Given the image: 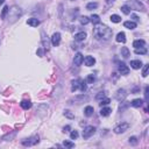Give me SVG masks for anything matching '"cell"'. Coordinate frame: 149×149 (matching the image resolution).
<instances>
[{
    "mask_svg": "<svg viewBox=\"0 0 149 149\" xmlns=\"http://www.w3.org/2000/svg\"><path fill=\"white\" fill-rule=\"evenodd\" d=\"M113 30L105 25H99L93 28V36L98 41H108L112 37Z\"/></svg>",
    "mask_w": 149,
    "mask_h": 149,
    "instance_id": "1",
    "label": "cell"
},
{
    "mask_svg": "<svg viewBox=\"0 0 149 149\" xmlns=\"http://www.w3.org/2000/svg\"><path fill=\"white\" fill-rule=\"evenodd\" d=\"M22 17V9L19 6H12L8 9V14H7V19H8L9 23H14L19 19Z\"/></svg>",
    "mask_w": 149,
    "mask_h": 149,
    "instance_id": "2",
    "label": "cell"
},
{
    "mask_svg": "<svg viewBox=\"0 0 149 149\" xmlns=\"http://www.w3.org/2000/svg\"><path fill=\"white\" fill-rule=\"evenodd\" d=\"M126 6H128L129 9H134V11H137V12H145L146 11L145 5L141 1H139V0H128Z\"/></svg>",
    "mask_w": 149,
    "mask_h": 149,
    "instance_id": "3",
    "label": "cell"
},
{
    "mask_svg": "<svg viewBox=\"0 0 149 149\" xmlns=\"http://www.w3.org/2000/svg\"><path fill=\"white\" fill-rule=\"evenodd\" d=\"M90 100V97L88 94H78V96L74 97L72 99L69 100V104H83V102H88Z\"/></svg>",
    "mask_w": 149,
    "mask_h": 149,
    "instance_id": "4",
    "label": "cell"
},
{
    "mask_svg": "<svg viewBox=\"0 0 149 149\" xmlns=\"http://www.w3.org/2000/svg\"><path fill=\"white\" fill-rule=\"evenodd\" d=\"M39 135H33V136L28 137V139L26 140H22V145L25 146V147H30V146H35L36 143H39Z\"/></svg>",
    "mask_w": 149,
    "mask_h": 149,
    "instance_id": "5",
    "label": "cell"
},
{
    "mask_svg": "<svg viewBox=\"0 0 149 149\" xmlns=\"http://www.w3.org/2000/svg\"><path fill=\"white\" fill-rule=\"evenodd\" d=\"M128 128H129V124L128 122H122V124H120V125H118L116 127H114V133L115 134H122V133H125L126 131H128Z\"/></svg>",
    "mask_w": 149,
    "mask_h": 149,
    "instance_id": "6",
    "label": "cell"
},
{
    "mask_svg": "<svg viewBox=\"0 0 149 149\" xmlns=\"http://www.w3.org/2000/svg\"><path fill=\"white\" fill-rule=\"evenodd\" d=\"M94 133H96V128H94L93 126H86L83 131V137L84 139H89V137H91Z\"/></svg>",
    "mask_w": 149,
    "mask_h": 149,
    "instance_id": "7",
    "label": "cell"
},
{
    "mask_svg": "<svg viewBox=\"0 0 149 149\" xmlns=\"http://www.w3.org/2000/svg\"><path fill=\"white\" fill-rule=\"evenodd\" d=\"M127 97V92L125 89H119L118 91L115 92V99L119 100V101H124Z\"/></svg>",
    "mask_w": 149,
    "mask_h": 149,
    "instance_id": "8",
    "label": "cell"
},
{
    "mask_svg": "<svg viewBox=\"0 0 149 149\" xmlns=\"http://www.w3.org/2000/svg\"><path fill=\"white\" fill-rule=\"evenodd\" d=\"M47 111H48V105L41 104L39 107H37L36 112H37V115H39L40 118H43V116L47 114Z\"/></svg>",
    "mask_w": 149,
    "mask_h": 149,
    "instance_id": "9",
    "label": "cell"
},
{
    "mask_svg": "<svg viewBox=\"0 0 149 149\" xmlns=\"http://www.w3.org/2000/svg\"><path fill=\"white\" fill-rule=\"evenodd\" d=\"M51 43H53L54 47H58L59 43H61V34L54 33V35L51 36Z\"/></svg>",
    "mask_w": 149,
    "mask_h": 149,
    "instance_id": "10",
    "label": "cell"
},
{
    "mask_svg": "<svg viewBox=\"0 0 149 149\" xmlns=\"http://www.w3.org/2000/svg\"><path fill=\"white\" fill-rule=\"evenodd\" d=\"M118 70H119V72H120L121 75H124V76H127V75L129 74V68L127 66L125 63H120V64H119Z\"/></svg>",
    "mask_w": 149,
    "mask_h": 149,
    "instance_id": "11",
    "label": "cell"
},
{
    "mask_svg": "<svg viewBox=\"0 0 149 149\" xmlns=\"http://www.w3.org/2000/svg\"><path fill=\"white\" fill-rule=\"evenodd\" d=\"M83 59H84V56H83L80 53H77V54L75 55V58H74V63H75V65H76V66L82 65Z\"/></svg>",
    "mask_w": 149,
    "mask_h": 149,
    "instance_id": "12",
    "label": "cell"
},
{
    "mask_svg": "<svg viewBox=\"0 0 149 149\" xmlns=\"http://www.w3.org/2000/svg\"><path fill=\"white\" fill-rule=\"evenodd\" d=\"M83 62L85 63L86 66H92V65H94V63H96V58L92 57V56H86V57L83 59Z\"/></svg>",
    "mask_w": 149,
    "mask_h": 149,
    "instance_id": "13",
    "label": "cell"
},
{
    "mask_svg": "<svg viewBox=\"0 0 149 149\" xmlns=\"http://www.w3.org/2000/svg\"><path fill=\"white\" fill-rule=\"evenodd\" d=\"M41 35H42V44H43V48H44V50H48V49H49V40H48V36H45L44 32H42Z\"/></svg>",
    "mask_w": 149,
    "mask_h": 149,
    "instance_id": "14",
    "label": "cell"
},
{
    "mask_svg": "<svg viewBox=\"0 0 149 149\" xmlns=\"http://www.w3.org/2000/svg\"><path fill=\"white\" fill-rule=\"evenodd\" d=\"M80 82H82V79H75L71 82V91L72 92H76L77 90H79Z\"/></svg>",
    "mask_w": 149,
    "mask_h": 149,
    "instance_id": "15",
    "label": "cell"
},
{
    "mask_svg": "<svg viewBox=\"0 0 149 149\" xmlns=\"http://www.w3.org/2000/svg\"><path fill=\"white\" fill-rule=\"evenodd\" d=\"M85 39H86V33H84V32H80V33H77L75 35V41L77 42H82Z\"/></svg>",
    "mask_w": 149,
    "mask_h": 149,
    "instance_id": "16",
    "label": "cell"
},
{
    "mask_svg": "<svg viewBox=\"0 0 149 149\" xmlns=\"http://www.w3.org/2000/svg\"><path fill=\"white\" fill-rule=\"evenodd\" d=\"M27 25H29L32 27H37L40 25V21L37 20L36 18H32V19H28V20H27Z\"/></svg>",
    "mask_w": 149,
    "mask_h": 149,
    "instance_id": "17",
    "label": "cell"
},
{
    "mask_svg": "<svg viewBox=\"0 0 149 149\" xmlns=\"http://www.w3.org/2000/svg\"><path fill=\"white\" fill-rule=\"evenodd\" d=\"M131 66L133 68V69L137 70V69H140V68L142 66V62L139 61V59H135V61H132V62H131Z\"/></svg>",
    "mask_w": 149,
    "mask_h": 149,
    "instance_id": "18",
    "label": "cell"
},
{
    "mask_svg": "<svg viewBox=\"0 0 149 149\" xmlns=\"http://www.w3.org/2000/svg\"><path fill=\"white\" fill-rule=\"evenodd\" d=\"M121 56L125 58H128L129 56H131V51L127 47H122L121 48Z\"/></svg>",
    "mask_w": 149,
    "mask_h": 149,
    "instance_id": "19",
    "label": "cell"
},
{
    "mask_svg": "<svg viewBox=\"0 0 149 149\" xmlns=\"http://www.w3.org/2000/svg\"><path fill=\"white\" fill-rule=\"evenodd\" d=\"M20 106L23 108V110H29V108L32 107V102L29 101V100H22V101L20 102Z\"/></svg>",
    "mask_w": 149,
    "mask_h": 149,
    "instance_id": "20",
    "label": "cell"
},
{
    "mask_svg": "<svg viewBox=\"0 0 149 149\" xmlns=\"http://www.w3.org/2000/svg\"><path fill=\"white\" fill-rule=\"evenodd\" d=\"M90 21L93 25H99L100 23V18H99V15H97V14H92L91 17H90Z\"/></svg>",
    "mask_w": 149,
    "mask_h": 149,
    "instance_id": "21",
    "label": "cell"
},
{
    "mask_svg": "<svg viewBox=\"0 0 149 149\" xmlns=\"http://www.w3.org/2000/svg\"><path fill=\"white\" fill-rule=\"evenodd\" d=\"M146 45V42L143 40H136V41L133 42V47L136 49V48H141V47H145Z\"/></svg>",
    "mask_w": 149,
    "mask_h": 149,
    "instance_id": "22",
    "label": "cell"
},
{
    "mask_svg": "<svg viewBox=\"0 0 149 149\" xmlns=\"http://www.w3.org/2000/svg\"><path fill=\"white\" fill-rule=\"evenodd\" d=\"M111 112H112V110H111L110 107H102L101 110H100V114H101V116H108L111 114Z\"/></svg>",
    "mask_w": 149,
    "mask_h": 149,
    "instance_id": "23",
    "label": "cell"
},
{
    "mask_svg": "<svg viewBox=\"0 0 149 149\" xmlns=\"http://www.w3.org/2000/svg\"><path fill=\"white\" fill-rule=\"evenodd\" d=\"M116 41L121 42V43H125V42H126V34H125L124 32L119 33L118 35H116Z\"/></svg>",
    "mask_w": 149,
    "mask_h": 149,
    "instance_id": "24",
    "label": "cell"
},
{
    "mask_svg": "<svg viewBox=\"0 0 149 149\" xmlns=\"http://www.w3.org/2000/svg\"><path fill=\"white\" fill-rule=\"evenodd\" d=\"M124 26L128 29H135L136 28V22H134V21H126L124 23Z\"/></svg>",
    "mask_w": 149,
    "mask_h": 149,
    "instance_id": "25",
    "label": "cell"
},
{
    "mask_svg": "<svg viewBox=\"0 0 149 149\" xmlns=\"http://www.w3.org/2000/svg\"><path fill=\"white\" fill-rule=\"evenodd\" d=\"M131 105L133 107H141L143 105V100L142 99H134L131 102Z\"/></svg>",
    "mask_w": 149,
    "mask_h": 149,
    "instance_id": "26",
    "label": "cell"
},
{
    "mask_svg": "<svg viewBox=\"0 0 149 149\" xmlns=\"http://www.w3.org/2000/svg\"><path fill=\"white\" fill-rule=\"evenodd\" d=\"M93 112H94V110H93V107L92 106H86L85 110H84V114H85L86 116L93 115Z\"/></svg>",
    "mask_w": 149,
    "mask_h": 149,
    "instance_id": "27",
    "label": "cell"
},
{
    "mask_svg": "<svg viewBox=\"0 0 149 149\" xmlns=\"http://www.w3.org/2000/svg\"><path fill=\"white\" fill-rule=\"evenodd\" d=\"M135 54H136V55H146V54H147V49H146V47L136 48V49H135Z\"/></svg>",
    "mask_w": 149,
    "mask_h": 149,
    "instance_id": "28",
    "label": "cell"
},
{
    "mask_svg": "<svg viewBox=\"0 0 149 149\" xmlns=\"http://www.w3.org/2000/svg\"><path fill=\"white\" fill-rule=\"evenodd\" d=\"M63 114H64V116H65V118H68V119H75V114L71 112V111H69V110H65V111H64Z\"/></svg>",
    "mask_w": 149,
    "mask_h": 149,
    "instance_id": "29",
    "label": "cell"
},
{
    "mask_svg": "<svg viewBox=\"0 0 149 149\" xmlns=\"http://www.w3.org/2000/svg\"><path fill=\"white\" fill-rule=\"evenodd\" d=\"M128 140H129V141H128L129 145H132V146H136L137 143H139V140H137L136 136H131Z\"/></svg>",
    "mask_w": 149,
    "mask_h": 149,
    "instance_id": "30",
    "label": "cell"
},
{
    "mask_svg": "<svg viewBox=\"0 0 149 149\" xmlns=\"http://www.w3.org/2000/svg\"><path fill=\"white\" fill-rule=\"evenodd\" d=\"M111 21L114 22V23H119L121 21V18L119 17V15H116V14H113V15H111Z\"/></svg>",
    "mask_w": 149,
    "mask_h": 149,
    "instance_id": "31",
    "label": "cell"
},
{
    "mask_svg": "<svg viewBox=\"0 0 149 149\" xmlns=\"http://www.w3.org/2000/svg\"><path fill=\"white\" fill-rule=\"evenodd\" d=\"M8 9H9V7H8V6H5L4 8H2V12H1V19H6L7 14H8Z\"/></svg>",
    "mask_w": 149,
    "mask_h": 149,
    "instance_id": "32",
    "label": "cell"
},
{
    "mask_svg": "<svg viewBox=\"0 0 149 149\" xmlns=\"http://www.w3.org/2000/svg\"><path fill=\"white\" fill-rule=\"evenodd\" d=\"M79 22L85 26V25H88V23L90 22V19H89L88 17H80L79 18Z\"/></svg>",
    "mask_w": 149,
    "mask_h": 149,
    "instance_id": "33",
    "label": "cell"
},
{
    "mask_svg": "<svg viewBox=\"0 0 149 149\" xmlns=\"http://www.w3.org/2000/svg\"><path fill=\"white\" fill-rule=\"evenodd\" d=\"M94 80H96V77H94L93 75H89L88 77H86V80H85V82L88 83V84H93Z\"/></svg>",
    "mask_w": 149,
    "mask_h": 149,
    "instance_id": "34",
    "label": "cell"
},
{
    "mask_svg": "<svg viewBox=\"0 0 149 149\" xmlns=\"http://www.w3.org/2000/svg\"><path fill=\"white\" fill-rule=\"evenodd\" d=\"M97 7H98V4H97V2H90V4L86 5V9H89V11L94 9V8H97Z\"/></svg>",
    "mask_w": 149,
    "mask_h": 149,
    "instance_id": "35",
    "label": "cell"
},
{
    "mask_svg": "<svg viewBox=\"0 0 149 149\" xmlns=\"http://www.w3.org/2000/svg\"><path fill=\"white\" fill-rule=\"evenodd\" d=\"M111 102V100H110V98H102L101 100H100V102H99V105L100 106H105V105H108Z\"/></svg>",
    "mask_w": 149,
    "mask_h": 149,
    "instance_id": "36",
    "label": "cell"
},
{
    "mask_svg": "<svg viewBox=\"0 0 149 149\" xmlns=\"http://www.w3.org/2000/svg\"><path fill=\"white\" fill-rule=\"evenodd\" d=\"M63 146L65 148H74L75 147V143L74 142H70V141H68V140H65L63 142Z\"/></svg>",
    "mask_w": 149,
    "mask_h": 149,
    "instance_id": "37",
    "label": "cell"
},
{
    "mask_svg": "<svg viewBox=\"0 0 149 149\" xmlns=\"http://www.w3.org/2000/svg\"><path fill=\"white\" fill-rule=\"evenodd\" d=\"M121 12H122L124 14H127V15H128L129 13H131V9H129V7H128V6H126V5H124V6L121 7Z\"/></svg>",
    "mask_w": 149,
    "mask_h": 149,
    "instance_id": "38",
    "label": "cell"
},
{
    "mask_svg": "<svg viewBox=\"0 0 149 149\" xmlns=\"http://www.w3.org/2000/svg\"><path fill=\"white\" fill-rule=\"evenodd\" d=\"M148 71H149V65H148V64H146V65L143 66V71H142V77H147V76H148Z\"/></svg>",
    "mask_w": 149,
    "mask_h": 149,
    "instance_id": "39",
    "label": "cell"
},
{
    "mask_svg": "<svg viewBox=\"0 0 149 149\" xmlns=\"http://www.w3.org/2000/svg\"><path fill=\"white\" fill-rule=\"evenodd\" d=\"M105 97H106V92L102 91V92H99V93L97 94V96H96V99H97V100H100V99L105 98Z\"/></svg>",
    "mask_w": 149,
    "mask_h": 149,
    "instance_id": "40",
    "label": "cell"
},
{
    "mask_svg": "<svg viewBox=\"0 0 149 149\" xmlns=\"http://www.w3.org/2000/svg\"><path fill=\"white\" fill-rule=\"evenodd\" d=\"M70 137H71V140H76L78 137V132L77 131H72L70 133Z\"/></svg>",
    "mask_w": 149,
    "mask_h": 149,
    "instance_id": "41",
    "label": "cell"
},
{
    "mask_svg": "<svg viewBox=\"0 0 149 149\" xmlns=\"http://www.w3.org/2000/svg\"><path fill=\"white\" fill-rule=\"evenodd\" d=\"M43 55H44V50L41 49V48H40V49H37V56H40V57H42Z\"/></svg>",
    "mask_w": 149,
    "mask_h": 149,
    "instance_id": "42",
    "label": "cell"
},
{
    "mask_svg": "<svg viewBox=\"0 0 149 149\" xmlns=\"http://www.w3.org/2000/svg\"><path fill=\"white\" fill-rule=\"evenodd\" d=\"M14 135H15V132H13L11 135L8 134L7 136H5V137H4V140H7V139H9V140H11V139H13V137H14Z\"/></svg>",
    "mask_w": 149,
    "mask_h": 149,
    "instance_id": "43",
    "label": "cell"
},
{
    "mask_svg": "<svg viewBox=\"0 0 149 149\" xmlns=\"http://www.w3.org/2000/svg\"><path fill=\"white\" fill-rule=\"evenodd\" d=\"M70 129H71V127H70V126H65V127H64V132H70Z\"/></svg>",
    "mask_w": 149,
    "mask_h": 149,
    "instance_id": "44",
    "label": "cell"
},
{
    "mask_svg": "<svg viewBox=\"0 0 149 149\" xmlns=\"http://www.w3.org/2000/svg\"><path fill=\"white\" fill-rule=\"evenodd\" d=\"M132 18H133V19H134V20H135V21H139V18H137V17H136V15H132Z\"/></svg>",
    "mask_w": 149,
    "mask_h": 149,
    "instance_id": "45",
    "label": "cell"
},
{
    "mask_svg": "<svg viewBox=\"0 0 149 149\" xmlns=\"http://www.w3.org/2000/svg\"><path fill=\"white\" fill-rule=\"evenodd\" d=\"M5 2V0H0V5H2Z\"/></svg>",
    "mask_w": 149,
    "mask_h": 149,
    "instance_id": "46",
    "label": "cell"
}]
</instances>
